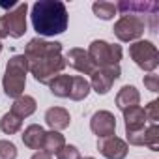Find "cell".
Masks as SVG:
<instances>
[{"label":"cell","mask_w":159,"mask_h":159,"mask_svg":"<svg viewBox=\"0 0 159 159\" xmlns=\"http://www.w3.org/2000/svg\"><path fill=\"white\" fill-rule=\"evenodd\" d=\"M144 30L146 23L137 15H122L114 25V36L120 41H135L144 34Z\"/></svg>","instance_id":"obj_8"},{"label":"cell","mask_w":159,"mask_h":159,"mask_svg":"<svg viewBox=\"0 0 159 159\" xmlns=\"http://www.w3.org/2000/svg\"><path fill=\"white\" fill-rule=\"evenodd\" d=\"M45 124L51 127V131H62L66 127H69L71 124V116L66 109L62 107H51L45 112Z\"/></svg>","instance_id":"obj_14"},{"label":"cell","mask_w":159,"mask_h":159,"mask_svg":"<svg viewBox=\"0 0 159 159\" xmlns=\"http://www.w3.org/2000/svg\"><path fill=\"white\" fill-rule=\"evenodd\" d=\"M92 11L96 13L98 19H103V21H111L116 13V6L112 2H105V0H99V2H94L92 4Z\"/></svg>","instance_id":"obj_23"},{"label":"cell","mask_w":159,"mask_h":159,"mask_svg":"<svg viewBox=\"0 0 159 159\" xmlns=\"http://www.w3.org/2000/svg\"><path fill=\"white\" fill-rule=\"evenodd\" d=\"M88 58L96 67H107V66H118L122 60V47L103 41V39H94L88 47Z\"/></svg>","instance_id":"obj_5"},{"label":"cell","mask_w":159,"mask_h":159,"mask_svg":"<svg viewBox=\"0 0 159 159\" xmlns=\"http://www.w3.org/2000/svg\"><path fill=\"white\" fill-rule=\"evenodd\" d=\"M116 11H120L122 15H137L140 19H144L146 26L150 28V32H157V21H159V4L157 2H135V0H122V2L114 4Z\"/></svg>","instance_id":"obj_4"},{"label":"cell","mask_w":159,"mask_h":159,"mask_svg":"<svg viewBox=\"0 0 159 159\" xmlns=\"http://www.w3.org/2000/svg\"><path fill=\"white\" fill-rule=\"evenodd\" d=\"M122 69L120 66H107V67H96L92 71V79H90V88H94L98 94H107L116 79H120Z\"/></svg>","instance_id":"obj_9"},{"label":"cell","mask_w":159,"mask_h":159,"mask_svg":"<svg viewBox=\"0 0 159 159\" xmlns=\"http://www.w3.org/2000/svg\"><path fill=\"white\" fill-rule=\"evenodd\" d=\"M90 129L99 139L114 135V131H116V118H114V114L109 112V111H98L92 116V120H90Z\"/></svg>","instance_id":"obj_12"},{"label":"cell","mask_w":159,"mask_h":159,"mask_svg":"<svg viewBox=\"0 0 159 159\" xmlns=\"http://www.w3.org/2000/svg\"><path fill=\"white\" fill-rule=\"evenodd\" d=\"M0 52H2V43H0Z\"/></svg>","instance_id":"obj_30"},{"label":"cell","mask_w":159,"mask_h":159,"mask_svg":"<svg viewBox=\"0 0 159 159\" xmlns=\"http://www.w3.org/2000/svg\"><path fill=\"white\" fill-rule=\"evenodd\" d=\"M139 103H140V94H139V90L135 86L125 84L116 94V107L122 112L127 111V109H131V107H139Z\"/></svg>","instance_id":"obj_16"},{"label":"cell","mask_w":159,"mask_h":159,"mask_svg":"<svg viewBox=\"0 0 159 159\" xmlns=\"http://www.w3.org/2000/svg\"><path fill=\"white\" fill-rule=\"evenodd\" d=\"M144 114H146V120H150V124H157L159 122V101L157 99L150 101L144 109Z\"/></svg>","instance_id":"obj_25"},{"label":"cell","mask_w":159,"mask_h":159,"mask_svg":"<svg viewBox=\"0 0 159 159\" xmlns=\"http://www.w3.org/2000/svg\"><path fill=\"white\" fill-rule=\"evenodd\" d=\"M81 159H94V157H81Z\"/></svg>","instance_id":"obj_29"},{"label":"cell","mask_w":159,"mask_h":159,"mask_svg":"<svg viewBox=\"0 0 159 159\" xmlns=\"http://www.w3.org/2000/svg\"><path fill=\"white\" fill-rule=\"evenodd\" d=\"M56 159H81V153H79V148L73 146V144H66L58 153H56Z\"/></svg>","instance_id":"obj_26"},{"label":"cell","mask_w":159,"mask_h":159,"mask_svg":"<svg viewBox=\"0 0 159 159\" xmlns=\"http://www.w3.org/2000/svg\"><path fill=\"white\" fill-rule=\"evenodd\" d=\"M90 94V83L81 75H73L71 77V88H69V99L73 101H83Z\"/></svg>","instance_id":"obj_18"},{"label":"cell","mask_w":159,"mask_h":159,"mask_svg":"<svg viewBox=\"0 0 159 159\" xmlns=\"http://www.w3.org/2000/svg\"><path fill=\"white\" fill-rule=\"evenodd\" d=\"M71 77H73V75H64V73H60L58 77L52 79V81L49 83V88H51L52 96H56V98H69Z\"/></svg>","instance_id":"obj_20"},{"label":"cell","mask_w":159,"mask_h":159,"mask_svg":"<svg viewBox=\"0 0 159 159\" xmlns=\"http://www.w3.org/2000/svg\"><path fill=\"white\" fill-rule=\"evenodd\" d=\"M30 159H52V157H51V155H49L47 152H43V150H39V152H36V153H34V155H32Z\"/></svg>","instance_id":"obj_28"},{"label":"cell","mask_w":159,"mask_h":159,"mask_svg":"<svg viewBox=\"0 0 159 159\" xmlns=\"http://www.w3.org/2000/svg\"><path fill=\"white\" fill-rule=\"evenodd\" d=\"M26 11L28 4L21 2L11 11L0 17V39L2 38H23L26 32Z\"/></svg>","instance_id":"obj_6"},{"label":"cell","mask_w":159,"mask_h":159,"mask_svg":"<svg viewBox=\"0 0 159 159\" xmlns=\"http://www.w3.org/2000/svg\"><path fill=\"white\" fill-rule=\"evenodd\" d=\"M25 58L28 62V71L41 84H47L66 69V58L62 56V43L34 38L25 49Z\"/></svg>","instance_id":"obj_1"},{"label":"cell","mask_w":159,"mask_h":159,"mask_svg":"<svg viewBox=\"0 0 159 159\" xmlns=\"http://www.w3.org/2000/svg\"><path fill=\"white\" fill-rule=\"evenodd\" d=\"M21 127H23V120L19 116H15L11 111L6 112L2 116V120H0V129H2L6 135H15L17 131H21Z\"/></svg>","instance_id":"obj_22"},{"label":"cell","mask_w":159,"mask_h":159,"mask_svg":"<svg viewBox=\"0 0 159 159\" xmlns=\"http://www.w3.org/2000/svg\"><path fill=\"white\" fill-rule=\"evenodd\" d=\"M66 64H69L73 69L81 71L84 75H92V71H94V66H92V62L88 58V52L84 49H79V47H73V49L67 51Z\"/></svg>","instance_id":"obj_13"},{"label":"cell","mask_w":159,"mask_h":159,"mask_svg":"<svg viewBox=\"0 0 159 159\" xmlns=\"http://www.w3.org/2000/svg\"><path fill=\"white\" fill-rule=\"evenodd\" d=\"M144 86L150 90V92H159V75H155V73H150V75H146L144 77Z\"/></svg>","instance_id":"obj_27"},{"label":"cell","mask_w":159,"mask_h":159,"mask_svg":"<svg viewBox=\"0 0 159 159\" xmlns=\"http://www.w3.org/2000/svg\"><path fill=\"white\" fill-rule=\"evenodd\" d=\"M0 159H17V148L11 140H0Z\"/></svg>","instance_id":"obj_24"},{"label":"cell","mask_w":159,"mask_h":159,"mask_svg":"<svg viewBox=\"0 0 159 159\" xmlns=\"http://www.w3.org/2000/svg\"><path fill=\"white\" fill-rule=\"evenodd\" d=\"M45 129L38 124H32L25 129L23 133V142L25 146H28L30 150H41L43 148V140H45Z\"/></svg>","instance_id":"obj_17"},{"label":"cell","mask_w":159,"mask_h":159,"mask_svg":"<svg viewBox=\"0 0 159 159\" xmlns=\"http://www.w3.org/2000/svg\"><path fill=\"white\" fill-rule=\"evenodd\" d=\"M66 146V139L60 131H47L45 133V140H43V152H47L49 155L58 153L62 148Z\"/></svg>","instance_id":"obj_21"},{"label":"cell","mask_w":159,"mask_h":159,"mask_svg":"<svg viewBox=\"0 0 159 159\" xmlns=\"http://www.w3.org/2000/svg\"><path fill=\"white\" fill-rule=\"evenodd\" d=\"M127 140L133 146H148L152 152H159V125L150 124L148 127H144L137 133H129Z\"/></svg>","instance_id":"obj_11"},{"label":"cell","mask_w":159,"mask_h":159,"mask_svg":"<svg viewBox=\"0 0 159 159\" xmlns=\"http://www.w3.org/2000/svg\"><path fill=\"white\" fill-rule=\"evenodd\" d=\"M129 56L140 69L150 73H153L159 66V52L152 41H135L133 45H129Z\"/></svg>","instance_id":"obj_7"},{"label":"cell","mask_w":159,"mask_h":159,"mask_svg":"<svg viewBox=\"0 0 159 159\" xmlns=\"http://www.w3.org/2000/svg\"><path fill=\"white\" fill-rule=\"evenodd\" d=\"M30 19L34 30L45 38L64 34L69 23L67 8L60 0H39V2H36L32 6Z\"/></svg>","instance_id":"obj_2"},{"label":"cell","mask_w":159,"mask_h":159,"mask_svg":"<svg viewBox=\"0 0 159 159\" xmlns=\"http://www.w3.org/2000/svg\"><path fill=\"white\" fill-rule=\"evenodd\" d=\"M124 122H125V135L137 133L146 127V114L142 107H131L124 111Z\"/></svg>","instance_id":"obj_15"},{"label":"cell","mask_w":159,"mask_h":159,"mask_svg":"<svg viewBox=\"0 0 159 159\" xmlns=\"http://www.w3.org/2000/svg\"><path fill=\"white\" fill-rule=\"evenodd\" d=\"M98 152L107 159H125L127 155V142L116 135L103 137L98 140Z\"/></svg>","instance_id":"obj_10"},{"label":"cell","mask_w":159,"mask_h":159,"mask_svg":"<svg viewBox=\"0 0 159 159\" xmlns=\"http://www.w3.org/2000/svg\"><path fill=\"white\" fill-rule=\"evenodd\" d=\"M36 107H38V103H36V99H34L32 96H21V98H17V99L13 101L11 112L23 120V118L34 114V112H36Z\"/></svg>","instance_id":"obj_19"},{"label":"cell","mask_w":159,"mask_h":159,"mask_svg":"<svg viewBox=\"0 0 159 159\" xmlns=\"http://www.w3.org/2000/svg\"><path fill=\"white\" fill-rule=\"evenodd\" d=\"M26 73H28V62H26L25 54H15L8 60L4 79H2L4 94L8 98L17 99L23 96L25 86H26Z\"/></svg>","instance_id":"obj_3"}]
</instances>
